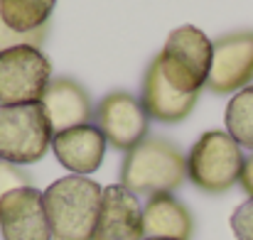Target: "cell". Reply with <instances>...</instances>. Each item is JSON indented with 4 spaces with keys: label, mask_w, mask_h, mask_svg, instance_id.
Instances as JSON below:
<instances>
[{
    "label": "cell",
    "mask_w": 253,
    "mask_h": 240,
    "mask_svg": "<svg viewBox=\"0 0 253 240\" xmlns=\"http://www.w3.org/2000/svg\"><path fill=\"white\" fill-rule=\"evenodd\" d=\"M165 79L182 93H199L211 71L214 42L194 27L182 25L172 30L165 42V49L158 54Z\"/></svg>",
    "instance_id": "obj_5"
},
{
    "label": "cell",
    "mask_w": 253,
    "mask_h": 240,
    "mask_svg": "<svg viewBox=\"0 0 253 240\" xmlns=\"http://www.w3.org/2000/svg\"><path fill=\"white\" fill-rule=\"evenodd\" d=\"M106 137L98 125H79L64 133H57L52 137V150L62 167H67L72 174L88 176L93 174L106 157Z\"/></svg>",
    "instance_id": "obj_12"
},
{
    "label": "cell",
    "mask_w": 253,
    "mask_h": 240,
    "mask_svg": "<svg viewBox=\"0 0 253 240\" xmlns=\"http://www.w3.org/2000/svg\"><path fill=\"white\" fill-rule=\"evenodd\" d=\"M197 98L199 93H182L165 79L158 57L150 62L143 81V108L148 118L158 123H179L194 110Z\"/></svg>",
    "instance_id": "obj_13"
},
{
    "label": "cell",
    "mask_w": 253,
    "mask_h": 240,
    "mask_svg": "<svg viewBox=\"0 0 253 240\" xmlns=\"http://www.w3.org/2000/svg\"><path fill=\"white\" fill-rule=\"evenodd\" d=\"M239 184H241V189H244L249 196H253V152L246 157V162H244V169H241V179H239Z\"/></svg>",
    "instance_id": "obj_20"
},
{
    "label": "cell",
    "mask_w": 253,
    "mask_h": 240,
    "mask_svg": "<svg viewBox=\"0 0 253 240\" xmlns=\"http://www.w3.org/2000/svg\"><path fill=\"white\" fill-rule=\"evenodd\" d=\"M27 186H32V176H30L20 164L0 162V201H2V196H7L10 191L27 189Z\"/></svg>",
    "instance_id": "obj_18"
},
{
    "label": "cell",
    "mask_w": 253,
    "mask_h": 240,
    "mask_svg": "<svg viewBox=\"0 0 253 240\" xmlns=\"http://www.w3.org/2000/svg\"><path fill=\"white\" fill-rule=\"evenodd\" d=\"M145 240H163V238H145Z\"/></svg>",
    "instance_id": "obj_21"
},
{
    "label": "cell",
    "mask_w": 253,
    "mask_h": 240,
    "mask_svg": "<svg viewBox=\"0 0 253 240\" xmlns=\"http://www.w3.org/2000/svg\"><path fill=\"white\" fill-rule=\"evenodd\" d=\"M0 233H2V240H52L42 191H37L35 186H27V189H17L2 196Z\"/></svg>",
    "instance_id": "obj_9"
},
{
    "label": "cell",
    "mask_w": 253,
    "mask_h": 240,
    "mask_svg": "<svg viewBox=\"0 0 253 240\" xmlns=\"http://www.w3.org/2000/svg\"><path fill=\"white\" fill-rule=\"evenodd\" d=\"M226 133L241 145L253 150V86L239 91L226 108Z\"/></svg>",
    "instance_id": "obj_16"
},
{
    "label": "cell",
    "mask_w": 253,
    "mask_h": 240,
    "mask_svg": "<svg viewBox=\"0 0 253 240\" xmlns=\"http://www.w3.org/2000/svg\"><path fill=\"white\" fill-rule=\"evenodd\" d=\"M93 240H145L143 206L138 196L123 184L103 189Z\"/></svg>",
    "instance_id": "obj_10"
},
{
    "label": "cell",
    "mask_w": 253,
    "mask_h": 240,
    "mask_svg": "<svg viewBox=\"0 0 253 240\" xmlns=\"http://www.w3.org/2000/svg\"><path fill=\"white\" fill-rule=\"evenodd\" d=\"M253 79V30L214 39V59L207 86L214 93H239Z\"/></svg>",
    "instance_id": "obj_8"
},
{
    "label": "cell",
    "mask_w": 253,
    "mask_h": 240,
    "mask_svg": "<svg viewBox=\"0 0 253 240\" xmlns=\"http://www.w3.org/2000/svg\"><path fill=\"white\" fill-rule=\"evenodd\" d=\"M187 179V157L165 137H145L121 164V184L135 196L172 194Z\"/></svg>",
    "instance_id": "obj_2"
},
{
    "label": "cell",
    "mask_w": 253,
    "mask_h": 240,
    "mask_svg": "<svg viewBox=\"0 0 253 240\" xmlns=\"http://www.w3.org/2000/svg\"><path fill=\"white\" fill-rule=\"evenodd\" d=\"M96 125L101 128L106 142L113 150L130 152L135 145H140L148 137V113L143 108V101L135 98L128 91H111L101 98L96 105Z\"/></svg>",
    "instance_id": "obj_7"
},
{
    "label": "cell",
    "mask_w": 253,
    "mask_h": 240,
    "mask_svg": "<svg viewBox=\"0 0 253 240\" xmlns=\"http://www.w3.org/2000/svg\"><path fill=\"white\" fill-rule=\"evenodd\" d=\"M244 162L241 145L229 133L209 130L187 155V179L204 194H224L239 184Z\"/></svg>",
    "instance_id": "obj_3"
},
{
    "label": "cell",
    "mask_w": 253,
    "mask_h": 240,
    "mask_svg": "<svg viewBox=\"0 0 253 240\" xmlns=\"http://www.w3.org/2000/svg\"><path fill=\"white\" fill-rule=\"evenodd\" d=\"M145 238L189 240L194 233V218L189 208L172 194H155L143 206Z\"/></svg>",
    "instance_id": "obj_14"
},
{
    "label": "cell",
    "mask_w": 253,
    "mask_h": 240,
    "mask_svg": "<svg viewBox=\"0 0 253 240\" xmlns=\"http://www.w3.org/2000/svg\"><path fill=\"white\" fill-rule=\"evenodd\" d=\"M47 32H49V25L32 30V32H17L10 25H5L0 15V52H7L12 47H42L47 39Z\"/></svg>",
    "instance_id": "obj_17"
},
{
    "label": "cell",
    "mask_w": 253,
    "mask_h": 240,
    "mask_svg": "<svg viewBox=\"0 0 253 240\" xmlns=\"http://www.w3.org/2000/svg\"><path fill=\"white\" fill-rule=\"evenodd\" d=\"M231 231L236 240H253V196L231 213Z\"/></svg>",
    "instance_id": "obj_19"
},
{
    "label": "cell",
    "mask_w": 253,
    "mask_h": 240,
    "mask_svg": "<svg viewBox=\"0 0 253 240\" xmlns=\"http://www.w3.org/2000/svg\"><path fill=\"white\" fill-rule=\"evenodd\" d=\"M52 125L42 103L0 105V162L35 164L52 147Z\"/></svg>",
    "instance_id": "obj_4"
},
{
    "label": "cell",
    "mask_w": 253,
    "mask_h": 240,
    "mask_svg": "<svg viewBox=\"0 0 253 240\" xmlns=\"http://www.w3.org/2000/svg\"><path fill=\"white\" fill-rule=\"evenodd\" d=\"M52 81V64L40 47L0 52V105L37 103Z\"/></svg>",
    "instance_id": "obj_6"
},
{
    "label": "cell",
    "mask_w": 253,
    "mask_h": 240,
    "mask_svg": "<svg viewBox=\"0 0 253 240\" xmlns=\"http://www.w3.org/2000/svg\"><path fill=\"white\" fill-rule=\"evenodd\" d=\"M57 0H0V15L5 25L17 32H32L49 25Z\"/></svg>",
    "instance_id": "obj_15"
},
{
    "label": "cell",
    "mask_w": 253,
    "mask_h": 240,
    "mask_svg": "<svg viewBox=\"0 0 253 240\" xmlns=\"http://www.w3.org/2000/svg\"><path fill=\"white\" fill-rule=\"evenodd\" d=\"M40 103L47 113V120L54 135L79 128V125H88L96 113L91 96L74 79H52L49 86L44 88Z\"/></svg>",
    "instance_id": "obj_11"
},
{
    "label": "cell",
    "mask_w": 253,
    "mask_h": 240,
    "mask_svg": "<svg viewBox=\"0 0 253 240\" xmlns=\"http://www.w3.org/2000/svg\"><path fill=\"white\" fill-rule=\"evenodd\" d=\"M52 240H93L103 189L88 176L69 174L42 194Z\"/></svg>",
    "instance_id": "obj_1"
}]
</instances>
